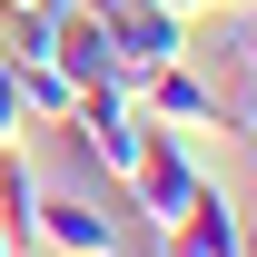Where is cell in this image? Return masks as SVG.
<instances>
[{
	"label": "cell",
	"instance_id": "52a82bcc",
	"mask_svg": "<svg viewBox=\"0 0 257 257\" xmlns=\"http://www.w3.org/2000/svg\"><path fill=\"white\" fill-rule=\"evenodd\" d=\"M10 79H20V109H30V128H69V109H79V79H69L60 60H10Z\"/></svg>",
	"mask_w": 257,
	"mask_h": 257
},
{
	"label": "cell",
	"instance_id": "8fae6325",
	"mask_svg": "<svg viewBox=\"0 0 257 257\" xmlns=\"http://www.w3.org/2000/svg\"><path fill=\"white\" fill-rule=\"evenodd\" d=\"M237 69H257V30H247V40H237Z\"/></svg>",
	"mask_w": 257,
	"mask_h": 257
},
{
	"label": "cell",
	"instance_id": "9c48e42d",
	"mask_svg": "<svg viewBox=\"0 0 257 257\" xmlns=\"http://www.w3.org/2000/svg\"><path fill=\"white\" fill-rule=\"evenodd\" d=\"M10 139H30V109H20V79H10V60H0V149Z\"/></svg>",
	"mask_w": 257,
	"mask_h": 257
},
{
	"label": "cell",
	"instance_id": "6da1fadb",
	"mask_svg": "<svg viewBox=\"0 0 257 257\" xmlns=\"http://www.w3.org/2000/svg\"><path fill=\"white\" fill-rule=\"evenodd\" d=\"M69 128H79V149L99 159V178H128V168H139V149H149V109H139V89H128V79H89V89H79V109H69Z\"/></svg>",
	"mask_w": 257,
	"mask_h": 257
},
{
	"label": "cell",
	"instance_id": "4fadbf2b",
	"mask_svg": "<svg viewBox=\"0 0 257 257\" xmlns=\"http://www.w3.org/2000/svg\"><path fill=\"white\" fill-rule=\"evenodd\" d=\"M30 10H69V0H30Z\"/></svg>",
	"mask_w": 257,
	"mask_h": 257
},
{
	"label": "cell",
	"instance_id": "277c9868",
	"mask_svg": "<svg viewBox=\"0 0 257 257\" xmlns=\"http://www.w3.org/2000/svg\"><path fill=\"white\" fill-rule=\"evenodd\" d=\"M99 20H109V50H119V79H128V89H139L149 69L188 60V20L159 10V0H119V10H99Z\"/></svg>",
	"mask_w": 257,
	"mask_h": 257
},
{
	"label": "cell",
	"instance_id": "ba28073f",
	"mask_svg": "<svg viewBox=\"0 0 257 257\" xmlns=\"http://www.w3.org/2000/svg\"><path fill=\"white\" fill-rule=\"evenodd\" d=\"M227 128L257 149V69H237V79H227Z\"/></svg>",
	"mask_w": 257,
	"mask_h": 257
},
{
	"label": "cell",
	"instance_id": "5b68a950",
	"mask_svg": "<svg viewBox=\"0 0 257 257\" xmlns=\"http://www.w3.org/2000/svg\"><path fill=\"white\" fill-rule=\"evenodd\" d=\"M139 109H149V128H168V139H208V128H227V89H208L188 60H168L139 79Z\"/></svg>",
	"mask_w": 257,
	"mask_h": 257
},
{
	"label": "cell",
	"instance_id": "8992f818",
	"mask_svg": "<svg viewBox=\"0 0 257 257\" xmlns=\"http://www.w3.org/2000/svg\"><path fill=\"white\" fill-rule=\"evenodd\" d=\"M159 257H237V198L208 178V188H198V208L159 237Z\"/></svg>",
	"mask_w": 257,
	"mask_h": 257
},
{
	"label": "cell",
	"instance_id": "3957f363",
	"mask_svg": "<svg viewBox=\"0 0 257 257\" xmlns=\"http://www.w3.org/2000/svg\"><path fill=\"white\" fill-rule=\"evenodd\" d=\"M20 237H30L40 257H99V247H128V237H119V218H109L89 188H50V178H40L30 227H20Z\"/></svg>",
	"mask_w": 257,
	"mask_h": 257
},
{
	"label": "cell",
	"instance_id": "7a4b0ae2",
	"mask_svg": "<svg viewBox=\"0 0 257 257\" xmlns=\"http://www.w3.org/2000/svg\"><path fill=\"white\" fill-rule=\"evenodd\" d=\"M119 188L139 198V218H149V227L168 237V227H178V218L198 208V188H208V168H198V149H188V139H168V128H149V149H139V168H128Z\"/></svg>",
	"mask_w": 257,
	"mask_h": 257
},
{
	"label": "cell",
	"instance_id": "7c38bea8",
	"mask_svg": "<svg viewBox=\"0 0 257 257\" xmlns=\"http://www.w3.org/2000/svg\"><path fill=\"white\" fill-rule=\"evenodd\" d=\"M0 257H20V237H10V227H0Z\"/></svg>",
	"mask_w": 257,
	"mask_h": 257
},
{
	"label": "cell",
	"instance_id": "5bb4252c",
	"mask_svg": "<svg viewBox=\"0 0 257 257\" xmlns=\"http://www.w3.org/2000/svg\"><path fill=\"white\" fill-rule=\"evenodd\" d=\"M208 10H218V0H208Z\"/></svg>",
	"mask_w": 257,
	"mask_h": 257
},
{
	"label": "cell",
	"instance_id": "30bf717a",
	"mask_svg": "<svg viewBox=\"0 0 257 257\" xmlns=\"http://www.w3.org/2000/svg\"><path fill=\"white\" fill-rule=\"evenodd\" d=\"M237 257H257V208H237Z\"/></svg>",
	"mask_w": 257,
	"mask_h": 257
}]
</instances>
